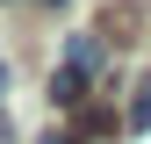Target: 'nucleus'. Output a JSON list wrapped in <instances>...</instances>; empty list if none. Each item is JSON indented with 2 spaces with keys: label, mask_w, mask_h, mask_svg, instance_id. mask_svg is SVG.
<instances>
[{
  "label": "nucleus",
  "mask_w": 151,
  "mask_h": 144,
  "mask_svg": "<svg viewBox=\"0 0 151 144\" xmlns=\"http://www.w3.org/2000/svg\"><path fill=\"white\" fill-rule=\"evenodd\" d=\"M129 130H137V137L151 130V72H144L137 86H129Z\"/></svg>",
  "instance_id": "4"
},
{
  "label": "nucleus",
  "mask_w": 151,
  "mask_h": 144,
  "mask_svg": "<svg viewBox=\"0 0 151 144\" xmlns=\"http://www.w3.org/2000/svg\"><path fill=\"white\" fill-rule=\"evenodd\" d=\"M93 29H101V43H137V29H144V14H137V7H108V14H101Z\"/></svg>",
  "instance_id": "2"
},
{
  "label": "nucleus",
  "mask_w": 151,
  "mask_h": 144,
  "mask_svg": "<svg viewBox=\"0 0 151 144\" xmlns=\"http://www.w3.org/2000/svg\"><path fill=\"white\" fill-rule=\"evenodd\" d=\"M50 101H58V108H79V101H86V79H79L72 65H58V79H50Z\"/></svg>",
  "instance_id": "3"
},
{
  "label": "nucleus",
  "mask_w": 151,
  "mask_h": 144,
  "mask_svg": "<svg viewBox=\"0 0 151 144\" xmlns=\"http://www.w3.org/2000/svg\"><path fill=\"white\" fill-rule=\"evenodd\" d=\"M50 7H65V0H50Z\"/></svg>",
  "instance_id": "6"
},
{
  "label": "nucleus",
  "mask_w": 151,
  "mask_h": 144,
  "mask_svg": "<svg viewBox=\"0 0 151 144\" xmlns=\"http://www.w3.org/2000/svg\"><path fill=\"white\" fill-rule=\"evenodd\" d=\"M36 144H72V130H43V137H36Z\"/></svg>",
  "instance_id": "5"
},
{
  "label": "nucleus",
  "mask_w": 151,
  "mask_h": 144,
  "mask_svg": "<svg viewBox=\"0 0 151 144\" xmlns=\"http://www.w3.org/2000/svg\"><path fill=\"white\" fill-rule=\"evenodd\" d=\"M101 58H108L101 29H86V36H72V43H65V65L79 72V79H101Z\"/></svg>",
  "instance_id": "1"
}]
</instances>
